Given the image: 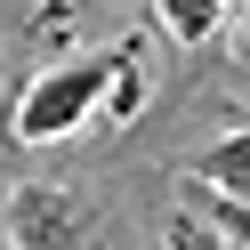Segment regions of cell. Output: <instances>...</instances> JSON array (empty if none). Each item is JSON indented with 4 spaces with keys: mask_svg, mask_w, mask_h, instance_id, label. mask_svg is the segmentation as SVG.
<instances>
[{
    "mask_svg": "<svg viewBox=\"0 0 250 250\" xmlns=\"http://www.w3.org/2000/svg\"><path fill=\"white\" fill-rule=\"evenodd\" d=\"M0 242L8 250H97V234L57 186H17L0 202Z\"/></svg>",
    "mask_w": 250,
    "mask_h": 250,
    "instance_id": "7a4b0ae2",
    "label": "cell"
},
{
    "mask_svg": "<svg viewBox=\"0 0 250 250\" xmlns=\"http://www.w3.org/2000/svg\"><path fill=\"white\" fill-rule=\"evenodd\" d=\"M194 218H202V226H210L226 250H250V202H242V194H226V186H218V194H202Z\"/></svg>",
    "mask_w": 250,
    "mask_h": 250,
    "instance_id": "277c9868",
    "label": "cell"
},
{
    "mask_svg": "<svg viewBox=\"0 0 250 250\" xmlns=\"http://www.w3.org/2000/svg\"><path fill=\"white\" fill-rule=\"evenodd\" d=\"M242 65H250V24H242Z\"/></svg>",
    "mask_w": 250,
    "mask_h": 250,
    "instance_id": "52a82bcc",
    "label": "cell"
},
{
    "mask_svg": "<svg viewBox=\"0 0 250 250\" xmlns=\"http://www.w3.org/2000/svg\"><path fill=\"white\" fill-rule=\"evenodd\" d=\"M162 242H169V250H226V242H218V234L202 226L194 210H178V218H169V226H162Z\"/></svg>",
    "mask_w": 250,
    "mask_h": 250,
    "instance_id": "8992f818",
    "label": "cell"
},
{
    "mask_svg": "<svg viewBox=\"0 0 250 250\" xmlns=\"http://www.w3.org/2000/svg\"><path fill=\"white\" fill-rule=\"evenodd\" d=\"M121 65H129V57H73V65H49V73L17 97V137H24V146L73 137L89 113H97V97L121 81Z\"/></svg>",
    "mask_w": 250,
    "mask_h": 250,
    "instance_id": "6da1fadb",
    "label": "cell"
},
{
    "mask_svg": "<svg viewBox=\"0 0 250 250\" xmlns=\"http://www.w3.org/2000/svg\"><path fill=\"white\" fill-rule=\"evenodd\" d=\"M194 178H202V186H226V194H242V202H250V129H242V137H226V146H210Z\"/></svg>",
    "mask_w": 250,
    "mask_h": 250,
    "instance_id": "3957f363",
    "label": "cell"
},
{
    "mask_svg": "<svg viewBox=\"0 0 250 250\" xmlns=\"http://www.w3.org/2000/svg\"><path fill=\"white\" fill-rule=\"evenodd\" d=\"M162 24L186 41V49H202V41L226 24V0H162Z\"/></svg>",
    "mask_w": 250,
    "mask_h": 250,
    "instance_id": "5b68a950",
    "label": "cell"
}]
</instances>
